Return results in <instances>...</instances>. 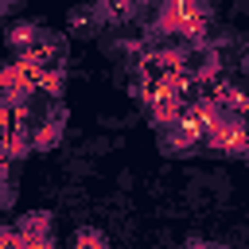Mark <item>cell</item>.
Here are the masks:
<instances>
[{
  "instance_id": "cell-1",
  "label": "cell",
  "mask_w": 249,
  "mask_h": 249,
  "mask_svg": "<svg viewBox=\"0 0 249 249\" xmlns=\"http://www.w3.org/2000/svg\"><path fill=\"white\" fill-rule=\"evenodd\" d=\"M156 144H160V152L163 156H187V152H195L198 144H202V124L183 109L175 121H167V124H160V132H156Z\"/></svg>"
},
{
  "instance_id": "cell-2",
  "label": "cell",
  "mask_w": 249,
  "mask_h": 249,
  "mask_svg": "<svg viewBox=\"0 0 249 249\" xmlns=\"http://www.w3.org/2000/svg\"><path fill=\"white\" fill-rule=\"evenodd\" d=\"M101 27H109V16H105V4L101 0H86V4H78L70 12V31L74 35H93Z\"/></svg>"
},
{
  "instance_id": "cell-3",
  "label": "cell",
  "mask_w": 249,
  "mask_h": 249,
  "mask_svg": "<svg viewBox=\"0 0 249 249\" xmlns=\"http://www.w3.org/2000/svg\"><path fill=\"white\" fill-rule=\"evenodd\" d=\"M16 233L23 241H54V218L47 210H31L16 222Z\"/></svg>"
},
{
  "instance_id": "cell-4",
  "label": "cell",
  "mask_w": 249,
  "mask_h": 249,
  "mask_svg": "<svg viewBox=\"0 0 249 249\" xmlns=\"http://www.w3.org/2000/svg\"><path fill=\"white\" fill-rule=\"evenodd\" d=\"M39 35H43V23H16V27L4 35V43H8V51H12L16 58H27V54H35Z\"/></svg>"
},
{
  "instance_id": "cell-5",
  "label": "cell",
  "mask_w": 249,
  "mask_h": 249,
  "mask_svg": "<svg viewBox=\"0 0 249 249\" xmlns=\"http://www.w3.org/2000/svg\"><path fill=\"white\" fill-rule=\"evenodd\" d=\"M62 121H66V113H62V117H47V121L31 124V148H35V152H51V148L62 140V128H66Z\"/></svg>"
},
{
  "instance_id": "cell-6",
  "label": "cell",
  "mask_w": 249,
  "mask_h": 249,
  "mask_svg": "<svg viewBox=\"0 0 249 249\" xmlns=\"http://www.w3.org/2000/svg\"><path fill=\"white\" fill-rule=\"evenodd\" d=\"M70 249H109V241L97 226H78L74 237H70Z\"/></svg>"
},
{
  "instance_id": "cell-7",
  "label": "cell",
  "mask_w": 249,
  "mask_h": 249,
  "mask_svg": "<svg viewBox=\"0 0 249 249\" xmlns=\"http://www.w3.org/2000/svg\"><path fill=\"white\" fill-rule=\"evenodd\" d=\"M16 195H19V191H16V183H12V179H0V214L16 206Z\"/></svg>"
},
{
  "instance_id": "cell-8",
  "label": "cell",
  "mask_w": 249,
  "mask_h": 249,
  "mask_svg": "<svg viewBox=\"0 0 249 249\" xmlns=\"http://www.w3.org/2000/svg\"><path fill=\"white\" fill-rule=\"evenodd\" d=\"M16 4H19V0H0V23H4V19H8V12H12V8H16Z\"/></svg>"
}]
</instances>
